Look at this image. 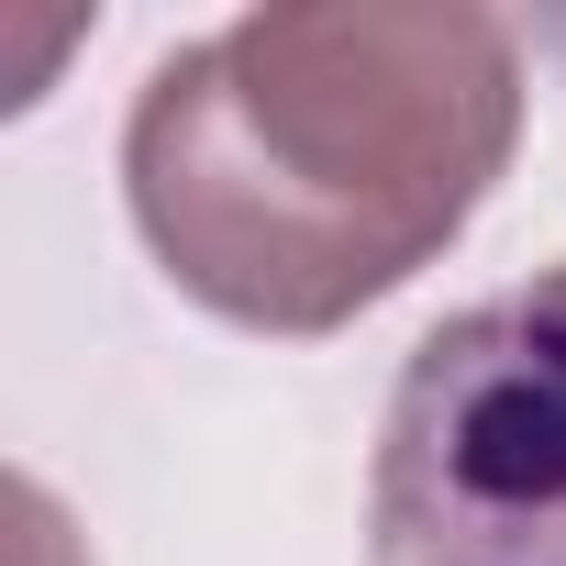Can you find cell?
I'll use <instances>...</instances> for the list:
<instances>
[{
	"instance_id": "6da1fadb",
	"label": "cell",
	"mask_w": 566,
	"mask_h": 566,
	"mask_svg": "<svg viewBox=\"0 0 566 566\" xmlns=\"http://www.w3.org/2000/svg\"><path fill=\"white\" fill-rule=\"evenodd\" d=\"M511 134L522 56L489 12H244L145 78L123 189L200 312L334 334L467 233Z\"/></svg>"
},
{
	"instance_id": "7a4b0ae2",
	"label": "cell",
	"mask_w": 566,
	"mask_h": 566,
	"mask_svg": "<svg viewBox=\"0 0 566 566\" xmlns=\"http://www.w3.org/2000/svg\"><path fill=\"white\" fill-rule=\"evenodd\" d=\"M367 566H566V266L444 312L400 356Z\"/></svg>"
}]
</instances>
